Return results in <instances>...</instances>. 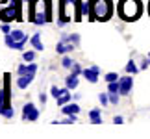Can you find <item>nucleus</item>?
Segmentation results:
<instances>
[{
    "mask_svg": "<svg viewBox=\"0 0 150 139\" xmlns=\"http://www.w3.org/2000/svg\"><path fill=\"white\" fill-rule=\"evenodd\" d=\"M28 21L32 24H47L52 21V0H35L32 6H28Z\"/></svg>",
    "mask_w": 150,
    "mask_h": 139,
    "instance_id": "obj_1",
    "label": "nucleus"
},
{
    "mask_svg": "<svg viewBox=\"0 0 150 139\" xmlns=\"http://www.w3.org/2000/svg\"><path fill=\"white\" fill-rule=\"evenodd\" d=\"M117 13L122 21L134 22V21L139 19L141 13H143V4H141V0H119Z\"/></svg>",
    "mask_w": 150,
    "mask_h": 139,
    "instance_id": "obj_2",
    "label": "nucleus"
},
{
    "mask_svg": "<svg viewBox=\"0 0 150 139\" xmlns=\"http://www.w3.org/2000/svg\"><path fill=\"white\" fill-rule=\"evenodd\" d=\"M113 2L111 0H91V15L89 21H102L106 22L113 15Z\"/></svg>",
    "mask_w": 150,
    "mask_h": 139,
    "instance_id": "obj_3",
    "label": "nucleus"
},
{
    "mask_svg": "<svg viewBox=\"0 0 150 139\" xmlns=\"http://www.w3.org/2000/svg\"><path fill=\"white\" fill-rule=\"evenodd\" d=\"M22 0H2V4H8L0 8V21L2 22H11V21H22Z\"/></svg>",
    "mask_w": 150,
    "mask_h": 139,
    "instance_id": "obj_4",
    "label": "nucleus"
},
{
    "mask_svg": "<svg viewBox=\"0 0 150 139\" xmlns=\"http://www.w3.org/2000/svg\"><path fill=\"white\" fill-rule=\"evenodd\" d=\"M22 121H26V123H35V121L39 119V109L33 106L32 102H26L24 108H22Z\"/></svg>",
    "mask_w": 150,
    "mask_h": 139,
    "instance_id": "obj_5",
    "label": "nucleus"
},
{
    "mask_svg": "<svg viewBox=\"0 0 150 139\" xmlns=\"http://www.w3.org/2000/svg\"><path fill=\"white\" fill-rule=\"evenodd\" d=\"M119 95H124V96H128L132 89H134V74H128L126 72V76L122 78H119Z\"/></svg>",
    "mask_w": 150,
    "mask_h": 139,
    "instance_id": "obj_6",
    "label": "nucleus"
},
{
    "mask_svg": "<svg viewBox=\"0 0 150 139\" xmlns=\"http://www.w3.org/2000/svg\"><path fill=\"white\" fill-rule=\"evenodd\" d=\"M82 76L87 80L89 84H96V82H98V78H100V67L98 65H93V67H89V69H83Z\"/></svg>",
    "mask_w": 150,
    "mask_h": 139,
    "instance_id": "obj_7",
    "label": "nucleus"
},
{
    "mask_svg": "<svg viewBox=\"0 0 150 139\" xmlns=\"http://www.w3.org/2000/svg\"><path fill=\"white\" fill-rule=\"evenodd\" d=\"M4 41H6V46L11 48V50H24V46H26L24 41H15V39L11 37V33H6V35H4Z\"/></svg>",
    "mask_w": 150,
    "mask_h": 139,
    "instance_id": "obj_8",
    "label": "nucleus"
},
{
    "mask_svg": "<svg viewBox=\"0 0 150 139\" xmlns=\"http://www.w3.org/2000/svg\"><path fill=\"white\" fill-rule=\"evenodd\" d=\"M74 48H76V45L71 43V41H65V39H61V41L56 45V52H57V54H69V52H72Z\"/></svg>",
    "mask_w": 150,
    "mask_h": 139,
    "instance_id": "obj_9",
    "label": "nucleus"
},
{
    "mask_svg": "<svg viewBox=\"0 0 150 139\" xmlns=\"http://www.w3.org/2000/svg\"><path fill=\"white\" fill-rule=\"evenodd\" d=\"M33 78H35V74H32V72L19 74V78H17V87H19V89H26L28 85L33 82Z\"/></svg>",
    "mask_w": 150,
    "mask_h": 139,
    "instance_id": "obj_10",
    "label": "nucleus"
},
{
    "mask_svg": "<svg viewBox=\"0 0 150 139\" xmlns=\"http://www.w3.org/2000/svg\"><path fill=\"white\" fill-rule=\"evenodd\" d=\"M78 76H80V74H76V72H72V71H71V74H69V76L65 78V85H67V87L71 89V91L78 87V84H80V78H78Z\"/></svg>",
    "mask_w": 150,
    "mask_h": 139,
    "instance_id": "obj_11",
    "label": "nucleus"
},
{
    "mask_svg": "<svg viewBox=\"0 0 150 139\" xmlns=\"http://www.w3.org/2000/svg\"><path fill=\"white\" fill-rule=\"evenodd\" d=\"M61 111H63V115H71V113H80V106L76 102H69V104H65V106H61Z\"/></svg>",
    "mask_w": 150,
    "mask_h": 139,
    "instance_id": "obj_12",
    "label": "nucleus"
},
{
    "mask_svg": "<svg viewBox=\"0 0 150 139\" xmlns=\"http://www.w3.org/2000/svg\"><path fill=\"white\" fill-rule=\"evenodd\" d=\"M30 43H32V46H33L37 52H43V50H45V45H43V41H41V33H33V35L30 37Z\"/></svg>",
    "mask_w": 150,
    "mask_h": 139,
    "instance_id": "obj_13",
    "label": "nucleus"
},
{
    "mask_svg": "<svg viewBox=\"0 0 150 139\" xmlns=\"http://www.w3.org/2000/svg\"><path fill=\"white\" fill-rule=\"evenodd\" d=\"M89 121L93 124H100L102 123V111H100V108L91 109V111H89Z\"/></svg>",
    "mask_w": 150,
    "mask_h": 139,
    "instance_id": "obj_14",
    "label": "nucleus"
},
{
    "mask_svg": "<svg viewBox=\"0 0 150 139\" xmlns=\"http://www.w3.org/2000/svg\"><path fill=\"white\" fill-rule=\"evenodd\" d=\"M9 33H11V37H13L15 41H24V43H28V41H30L28 33H24L22 30H11Z\"/></svg>",
    "mask_w": 150,
    "mask_h": 139,
    "instance_id": "obj_15",
    "label": "nucleus"
},
{
    "mask_svg": "<svg viewBox=\"0 0 150 139\" xmlns=\"http://www.w3.org/2000/svg\"><path fill=\"white\" fill-rule=\"evenodd\" d=\"M67 91H71V89L67 87V85H65L63 89H61V87H57V85H52V87H50V95H52V98H54V100H57V98H59L63 93H67Z\"/></svg>",
    "mask_w": 150,
    "mask_h": 139,
    "instance_id": "obj_16",
    "label": "nucleus"
},
{
    "mask_svg": "<svg viewBox=\"0 0 150 139\" xmlns=\"http://www.w3.org/2000/svg\"><path fill=\"white\" fill-rule=\"evenodd\" d=\"M69 102H71V93H69V91H67V93H63V95L56 100V104H57L59 108H61V106H65V104H69Z\"/></svg>",
    "mask_w": 150,
    "mask_h": 139,
    "instance_id": "obj_17",
    "label": "nucleus"
},
{
    "mask_svg": "<svg viewBox=\"0 0 150 139\" xmlns=\"http://www.w3.org/2000/svg\"><path fill=\"white\" fill-rule=\"evenodd\" d=\"M74 61L71 56H67V54H63V60H61V65H63V69H72V65H74Z\"/></svg>",
    "mask_w": 150,
    "mask_h": 139,
    "instance_id": "obj_18",
    "label": "nucleus"
},
{
    "mask_svg": "<svg viewBox=\"0 0 150 139\" xmlns=\"http://www.w3.org/2000/svg\"><path fill=\"white\" fill-rule=\"evenodd\" d=\"M124 69H126V72H128V74H137V72H139V67H137V65H135V61H132V60L126 63V67H124Z\"/></svg>",
    "mask_w": 150,
    "mask_h": 139,
    "instance_id": "obj_19",
    "label": "nucleus"
},
{
    "mask_svg": "<svg viewBox=\"0 0 150 139\" xmlns=\"http://www.w3.org/2000/svg\"><path fill=\"white\" fill-rule=\"evenodd\" d=\"M35 48H33V50H22V60H24V61H33V60H35Z\"/></svg>",
    "mask_w": 150,
    "mask_h": 139,
    "instance_id": "obj_20",
    "label": "nucleus"
},
{
    "mask_svg": "<svg viewBox=\"0 0 150 139\" xmlns=\"http://www.w3.org/2000/svg\"><path fill=\"white\" fill-rule=\"evenodd\" d=\"M0 115H2V117H6V119H13L15 109L11 108V106H8V108H4V109H2V113H0Z\"/></svg>",
    "mask_w": 150,
    "mask_h": 139,
    "instance_id": "obj_21",
    "label": "nucleus"
},
{
    "mask_svg": "<svg viewBox=\"0 0 150 139\" xmlns=\"http://www.w3.org/2000/svg\"><path fill=\"white\" fill-rule=\"evenodd\" d=\"M76 123V113H71V115H65V119L61 121V124H72Z\"/></svg>",
    "mask_w": 150,
    "mask_h": 139,
    "instance_id": "obj_22",
    "label": "nucleus"
},
{
    "mask_svg": "<svg viewBox=\"0 0 150 139\" xmlns=\"http://www.w3.org/2000/svg\"><path fill=\"white\" fill-rule=\"evenodd\" d=\"M120 76H119V74L117 72H108L106 74V76H104V80H106V82L109 84V82H117V80H119Z\"/></svg>",
    "mask_w": 150,
    "mask_h": 139,
    "instance_id": "obj_23",
    "label": "nucleus"
},
{
    "mask_svg": "<svg viewBox=\"0 0 150 139\" xmlns=\"http://www.w3.org/2000/svg\"><path fill=\"white\" fill-rule=\"evenodd\" d=\"M119 87H120V85H119V80H117V82H109L108 84V91L109 93H119Z\"/></svg>",
    "mask_w": 150,
    "mask_h": 139,
    "instance_id": "obj_24",
    "label": "nucleus"
},
{
    "mask_svg": "<svg viewBox=\"0 0 150 139\" xmlns=\"http://www.w3.org/2000/svg\"><path fill=\"white\" fill-rule=\"evenodd\" d=\"M108 95H109V104L117 106V104H119V93H109L108 91Z\"/></svg>",
    "mask_w": 150,
    "mask_h": 139,
    "instance_id": "obj_25",
    "label": "nucleus"
},
{
    "mask_svg": "<svg viewBox=\"0 0 150 139\" xmlns=\"http://www.w3.org/2000/svg\"><path fill=\"white\" fill-rule=\"evenodd\" d=\"M98 100H100L102 106H108V104H109V95H108V93H100V95H98Z\"/></svg>",
    "mask_w": 150,
    "mask_h": 139,
    "instance_id": "obj_26",
    "label": "nucleus"
},
{
    "mask_svg": "<svg viewBox=\"0 0 150 139\" xmlns=\"http://www.w3.org/2000/svg\"><path fill=\"white\" fill-rule=\"evenodd\" d=\"M0 30H2V33H9V32H11V26H9V22H2Z\"/></svg>",
    "mask_w": 150,
    "mask_h": 139,
    "instance_id": "obj_27",
    "label": "nucleus"
},
{
    "mask_svg": "<svg viewBox=\"0 0 150 139\" xmlns=\"http://www.w3.org/2000/svg\"><path fill=\"white\" fill-rule=\"evenodd\" d=\"M148 67H150V60H148V57H145V60H143V63H141V67H139V69H143V71H146Z\"/></svg>",
    "mask_w": 150,
    "mask_h": 139,
    "instance_id": "obj_28",
    "label": "nucleus"
},
{
    "mask_svg": "<svg viewBox=\"0 0 150 139\" xmlns=\"http://www.w3.org/2000/svg\"><path fill=\"white\" fill-rule=\"evenodd\" d=\"M71 71H72V72H76V74H82V71H83V69H82V67H80V65H78V63H74V65H72V69H71Z\"/></svg>",
    "mask_w": 150,
    "mask_h": 139,
    "instance_id": "obj_29",
    "label": "nucleus"
},
{
    "mask_svg": "<svg viewBox=\"0 0 150 139\" xmlns=\"http://www.w3.org/2000/svg\"><path fill=\"white\" fill-rule=\"evenodd\" d=\"M113 123H115V124H122V123H124V119L120 117V115H117V117H113Z\"/></svg>",
    "mask_w": 150,
    "mask_h": 139,
    "instance_id": "obj_30",
    "label": "nucleus"
},
{
    "mask_svg": "<svg viewBox=\"0 0 150 139\" xmlns=\"http://www.w3.org/2000/svg\"><path fill=\"white\" fill-rule=\"evenodd\" d=\"M39 102H41V104L47 102V95H45V93H41V95H39Z\"/></svg>",
    "mask_w": 150,
    "mask_h": 139,
    "instance_id": "obj_31",
    "label": "nucleus"
},
{
    "mask_svg": "<svg viewBox=\"0 0 150 139\" xmlns=\"http://www.w3.org/2000/svg\"><path fill=\"white\" fill-rule=\"evenodd\" d=\"M148 15H150V2H148Z\"/></svg>",
    "mask_w": 150,
    "mask_h": 139,
    "instance_id": "obj_32",
    "label": "nucleus"
}]
</instances>
